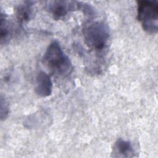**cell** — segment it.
<instances>
[{"mask_svg":"<svg viewBox=\"0 0 158 158\" xmlns=\"http://www.w3.org/2000/svg\"><path fill=\"white\" fill-rule=\"evenodd\" d=\"M43 61L51 70L60 76H68L73 69L70 59L57 41H53L48 45L44 54Z\"/></svg>","mask_w":158,"mask_h":158,"instance_id":"cell-1","label":"cell"},{"mask_svg":"<svg viewBox=\"0 0 158 158\" xmlns=\"http://www.w3.org/2000/svg\"><path fill=\"white\" fill-rule=\"evenodd\" d=\"M83 33L85 42L90 49L101 52L107 48L110 39V31L104 23L90 22L83 29Z\"/></svg>","mask_w":158,"mask_h":158,"instance_id":"cell-2","label":"cell"},{"mask_svg":"<svg viewBox=\"0 0 158 158\" xmlns=\"http://www.w3.org/2000/svg\"><path fill=\"white\" fill-rule=\"evenodd\" d=\"M136 19L148 33L155 34L158 30V3L157 1L137 2Z\"/></svg>","mask_w":158,"mask_h":158,"instance_id":"cell-3","label":"cell"},{"mask_svg":"<svg viewBox=\"0 0 158 158\" xmlns=\"http://www.w3.org/2000/svg\"><path fill=\"white\" fill-rule=\"evenodd\" d=\"M77 1H52L48 2L46 8L52 18L58 20L65 17L69 12L77 9Z\"/></svg>","mask_w":158,"mask_h":158,"instance_id":"cell-4","label":"cell"},{"mask_svg":"<svg viewBox=\"0 0 158 158\" xmlns=\"http://www.w3.org/2000/svg\"><path fill=\"white\" fill-rule=\"evenodd\" d=\"M35 91L42 98L49 96L52 92V82L50 77L44 72L40 71L36 77Z\"/></svg>","mask_w":158,"mask_h":158,"instance_id":"cell-5","label":"cell"},{"mask_svg":"<svg viewBox=\"0 0 158 158\" xmlns=\"http://www.w3.org/2000/svg\"><path fill=\"white\" fill-rule=\"evenodd\" d=\"M112 154L114 157H132L135 150L130 141L118 138L114 144Z\"/></svg>","mask_w":158,"mask_h":158,"instance_id":"cell-6","label":"cell"},{"mask_svg":"<svg viewBox=\"0 0 158 158\" xmlns=\"http://www.w3.org/2000/svg\"><path fill=\"white\" fill-rule=\"evenodd\" d=\"M33 1H24L16 8V15L21 24L26 23L31 19L33 13Z\"/></svg>","mask_w":158,"mask_h":158,"instance_id":"cell-7","label":"cell"},{"mask_svg":"<svg viewBox=\"0 0 158 158\" xmlns=\"http://www.w3.org/2000/svg\"><path fill=\"white\" fill-rule=\"evenodd\" d=\"M10 35V28L6 16L1 14V43H6Z\"/></svg>","mask_w":158,"mask_h":158,"instance_id":"cell-8","label":"cell"},{"mask_svg":"<svg viewBox=\"0 0 158 158\" xmlns=\"http://www.w3.org/2000/svg\"><path fill=\"white\" fill-rule=\"evenodd\" d=\"M77 9L81 10L83 14H85L86 15L89 16V17H94L96 14V10H94V7H92L91 5L86 3L77 2Z\"/></svg>","mask_w":158,"mask_h":158,"instance_id":"cell-9","label":"cell"},{"mask_svg":"<svg viewBox=\"0 0 158 158\" xmlns=\"http://www.w3.org/2000/svg\"><path fill=\"white\" fill-rule=\"evenodd\" d=\"M1 120H5L9 114V106L5 98L1 95Z\"/></svg>","mask_w":158,"mask_h":158,"instance_id":"cell-10","label":"cell"}]
</instances>
